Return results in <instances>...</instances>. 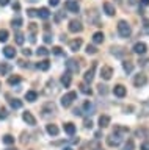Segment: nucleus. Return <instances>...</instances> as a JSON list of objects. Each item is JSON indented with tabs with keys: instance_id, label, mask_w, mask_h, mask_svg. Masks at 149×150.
Here are the masks:
<instances>
[{
	"instance_id": "f257e3e1",
	"label": "nucleus",
	"mask_w": 149,
	"mask_h": 150,
	"mask_svg": "<svg viewBox=\"0 0 149 150\" xmlns=\"http://www.w3.org/2000/svg\"><path fill=\"white\" fill-rule=\"evenodd\" d=\"M118 33L121 38H129L130 33H132V28L125 21H119L118 22Z\"/></svg>"
},
{
	"instance_id": "f03ea898",
	"label": "nucleus",
	"mask_w": 149,
	"mask_h": 150,
	"mask_svg": "<svg viewBox=\"0 0 149 150\" xmlns=\"http://www.w3.org/2000/svg\"><path fill=\"white\" fill-rule=\"evenodd\" d=\"M86 19H88V22L91 23V25H94V27H101V21H99V13L96 11V9H88V14H86Z\"/></svg>"
},
{
	"instance_id": "7ed1b4c3",
	"label": "nucleus",
	"mask_w": 149,
	"mask_h": 150,
	"mask_svg": "<svg viewBox=\"0 0 149 150\" xmlns=\"http://www.w3.org/2000/svg\"><path fill=\"white\" fill-rule=\"evenodd\" d=\"M77 98V92H74V91H71V92H68V94H64V96L61 97V105H63V108H68V106H71L72 105V102Z\"/></svg>"
},
{
	"instance_id": "20e7f679",
	"label": "nucleus",
	"mask_w": 149,
	"mask_h": 150,
	"mask_svg": "<svg viewBox=\"0 0 149 150\" xmlns=\"http://www.w3.org/2000/svg\"><path fill=\"white\" fill-rule=\"evenodd\" d=\"M121 141H123V136L116 134V133H111L107 136V144L110 145V147H118L121 144Z\"/></svg>"
},
{
	"instance_id": "39448f33",
	"label": "nucleus",
	"mask_w": 149,
	"mask_h": 150,
	"mask_svg": "<svg viewBox=\"0 0 149 150\" xmlns=\"http://www.w3.org/2000/svg\"><path fill=\"white\" fill-rule=\"evenodd\" d=\"M66 69H68L69 74H78V70H80V66L77 64L76 59L69 58V59L66 61Z\"/></svg>"
},
{
	"instance_id": "423d86ee",
	"label": "nucleus",
	"mask_w": 149,
	"mask_h": 150,
	"mask_svg": "<svg viewBox=\"0 0 149 150\" xmlns=\"http://www.w3.org/2000/svg\"><path fill=\"white\" fill-rule=\"evenodd\" d=\"M148 83V77L144 74H138V75H135V78H133V84L137 88H143L144 84Z\"/></svg>"
},
{
	"instance_id": "0eeeda50",
	"label": "nucleus",
	"mask_w": 149,
	"mask_h": 150,
	"mask_svg": "<svg viewBox=\"0 0 149 150\" xmlns=\"http://www.w3.org/2000/svg\"><path fill=\"white\" fill-rule=\"evenodd\" d=\"M82 30H83V25L78 21L74 19V21L69 22V31H71V33H80Z\"/></svg>"
},
{
	"instance_id": "6e6552de",
	"label": "nucleus",
	"mask_w": 149,
	"mask_h": 150,
	"mask_svg": "<svg viewBox=\"0 0 149 150\" xmlns=\"http://www.w3.org/2000/svg\"><path fill=\"white\" fill-rule=\"evenodd\" d=\"M43 112H44V116L57 112V106H55V103H53V102H47V103L43 106Z\"/></svg>"
},
{
	"instance_id": "1a4fd4ad",
	"label": "nucleus",
	"mask_w": 149,
	"mask_h": 150,
	"mask_svg": "<svg viewBox=\"0 0 149 150\" xmlns=\"http://www.w3.org/2000/svg\"><path fill=\"white\" fill-rule=\"evenodd\" d=\"M22 119H24V122H27V125H31V127L36 125V119L30 111H25L24 114H22Z\"/></svg>"
},
{
	"instance_id": "9d476101",
	"label": "nucleus",
	"mask_w": 149,
	"mask_h": 150,
	"mask_svg": "<svg viewBox=\"0 0 149 150\" xmlns=\"http://www.w3.org/2000/svg\"><path fill=\"white\" fill-rule=\"evenodd\" d=\"M94 69H96V63L91 66V69H88L85 75H83V80H85V83H91L93 78H94Z\"/></svg>"
},
{
	"instance_id": "9b49d317",
	"label": "nucleus",
	"mask_w": 149,
	"mask_h": 150,
	"mask_svg": "<svg viewBox=\"0 0 149 150\" xmlns=\"http://www.w3.org/2000/svg\"><path fill=\"white\" fill-rule=\"evenodd\" d=\"M111 75H113V69H111L110 66H104V67L101 69V77L104 80H110Z\"/></svg>"
},
{
	"instance_id": "f8f14e48",
	"label": "nucleus",
	"mask_w": 149,
	"mask_h": 150,
	"mask_svg": "<svg viewBox=\"0 0 149 150\" xmlns=\"http://www.w3.org/2000/svg\"><path fill=\"white\" fill-rule=\"evenodd\" d=\"M66 9L71 13H78L80 11V6H78L77 2H74V0H68L66 2Z\"/></svg>"
},
{
	"instance_id": "ddd939ff",
	"label": "nucleus",
	"mask_w": 149,
	"mask_h": 150,
	"mask_svg": "<svg viewBox=\"0 0 149 150\" xmlns=\"http://www.w3.org/2000/svg\"><path fill=\"white\" fill-rule=\"evenodd\" d=\"M146 44H144V42H137V44L133 45V52L135 53H138V55H144L146 53Z\"/></svg>"
},
{
	"instance_id": "4468645a",
	"label": "nucleus",
	"mask_w": 149,
	"mask_h": 150,
	"mask_svg": "<svg viewBox=\"0 0 149 150\" xmlns=\"http://www.w3.org/2000/svg\"><path fill=\"white\" fill-rule=\"evenodd\" d=\"M80 47H82V39H80V38H77V39H74V41L69 42V49H71L72 52H77Z\"/></svg>"
},
{
	"instance_id": "2eb2a0df",
	"label": "nucleus",
	"mask_w": 149,
	"mask_h": 150,
	"mask_svg": "<svg viewBox=\"0 0 149 150\" xmlns=\"http://www.w3.org/2000/svg\"><path fill=\"white\" fill-rule=\"evenodd\" d=\"M3 55H5L6 58H14V56H16V50H14V47L6 45L5 49H3Z\"/></svg>"
},
{
	"instance_id": "dca6fc26",
	"label": "nucleus",
	"mask_w": 149,
	"mask_h": 150,
	"mask_svg": "<svg viewBox=\"0 0 149 150\" xmlns=\"http://www.w3.org/2000/svg\"><path fill=\"white\" fill-rule=\"evenodd\" d=\"M113 92H115L116 97H124L125 96V88L123 86V84H116L115 89H113Z\"/></svg>"
},
{
	"instance_id": "f3484780",
	"label": "nucleus",
	"mask_w": 149,
	"mask_h": 150,
	"mask_svg": "<svg viewBox=\"0 0 149 150\" xmlns=\"http://www.w3.org/2000/svg\"><path fill=\"white\" fill-rule=\"evenodd\" d=\"M46 131H47L50 136H57V134L60 133L58 127H57V125H53V124H49L47 127H46Z\"/></svg>"
},
{
	"instance_id": "a211bd4d",
	"label": "nucleus",
	"mask_w": 149,
	"mask_h": 150,
	"mask_svg": "<svg viewBox=\"0 0 149 150\" xmlns=\"http://www.w3.org/2000/svg\"><path fill=\"white\" fill-rule=\"evenodd\" d=\"M83 112H86V114H94V106H93V103L90 100H86L83 103Z\"/></svg>"
},
{
	"instance_id": "6ab92c4d",
	"label": "nucleus",
	"mask_w": 149,
	"mask_h": 150,
	"mask_svg": "<svg viewBox=\"0 0 149 150\" xmlns=\"http://www.w3.org/2000/svg\"><path fill=\"white\" fill-rule=\"evenodd\" d=\"M104 11H105L107 16H113V14H115V6L110 2H105L104 3Z\"/></svg>"
},
{
	"instance_id": "aec40b11",
	"label": "nucleus",
	"mask_w": 149,
	"mask_h": 150,
	"mask_svg": "<svg viewBox=\"0 0 149 150\" xmlns=\"http://www.w3.org/2000/svg\"><path fill=\"white\" fill-rule=\"evenodd\" d=\"M64 131L69 134V136H74L76 134V125L71 124V122H68V124H64Z\"/></svg>"
},
{
	"instance_id": "412c9836",
	"label": "nucleus",
	"mask_w": 149,
	"mask_h": 150,
	"mask_svg": "<svg viewBox=\"0 0 149 150\" xmlns=\"http://www.w3.org/2000/svg\"><path fill=\"white\" fill-rule=\"evenodd\" d=\"M11 69H13V66H11V64H8V63H2V64H0V74H2V75L10 74V72H11Z\"/></svg>"
},
{
	"instance_id": "4be33fe9",
	"label": "nucleus",
	"mask_w": 149,
	"mask_h": 150,
	"mask_svg": "<svg viewBox=\"0 0 149 150\" xmlns=\"http://www.w3.org/2000/svg\"><path fill=\"white\" fill-rule=\"evenodd\" d=\"M93 42H94V44H102V42H104V33L102 31L94 33V35H93Z\"/></svg>"
},
{
	"instance_id": "5701e85b",
	"label": "nucleus",
	"mask_w": 149,
	"mask_h": 150,
	"mask_svg": "<svg viewBox=\"0 0 149 150\" xmlns=\"http://www.w3.org/2000/svg\"><path fill=\"white\" fill-rule=\"evenodd\" d=\"M113 133L119 134V136H124V134L129 133V128H127V127H119V125H116L115 130H113Z\"/></svg>"
},
{
	"instance_id": "b1692460",
	"label": "nucleus",
	"mask_w": 149,
	"mask_h": 150,
	"mask_svg": "<svg viewBox=\"0 0 149 150\" xmlns=\"http://www.w3.org/2000/svg\"><path fill=\"white\" fill-rule=\"evenodd\" d=\"M110 125V117L108 116H101L99 117V127L101 128H105V127Z\"/></svg>"
},
{
	"instance_id": "393cba45",
	"label": "nucleus",
	"mask_w": 149,
	"mask_h": 150,
	"mask_svg": "<svg viewBox=\"0 0 149 150\" xmlns=\"http://www.w3.org/2000/svg\"><path fill=\"white\" fill-rule=\"evenodd\" d=\"M36 98H38V92L36 91H29L25 94V100L27 102H35Z\"/></svg>"
},
{
	"instance_id": "a878e982",
	"label": "nucleus",
	"mask_w": 149,
	"mask_h": 150,
	"mask_svg": "<svg viewBox=\"0 0 149 150\" xmlns=\"http://www.w3.org/2000/svg\"><path fill=\"white\" fill-rule=\"evenodd\" d=\"M61 83H63V86H64V88H69V84H71V74H69V72L63 74V77H61Z\"/></svg>"
},
{
	"instance_id": "bb28decb",
	"label": "nucleus",
	"mask_w": 149,
	"mask_h": 150,
	"mask_svg": "<svg viewBox=\"0 0 149 150\" xmlns=\"http://www.w3.org/2000/svg\"><path fill=\"white\" fill-rule=\"evenodd\" d=\"M36 67H38L39 70H49V67H50V61H49V59L41 61V63L36 64Z\"/></svg>"
},
{
	"instance_id": "cd10ccee",
	"label": "nucleus",
	"mask_w": 149,
	"mask_h": 150,
	"mask_svg": "<svg viewBox=\"0 0 149 150\" xmlns=\"http://www.w3.org/2000/svg\"><path fill=\"white\" fill-rule=\"evenodd\" d=\"M10 106L13 108V110H19V108H22V102L19 100V98H11Z\"/></svg>"
},
{
	"instance_id": "c85d7f7f",
	"label": "nucleus",
	"mask_w": 149,
	"mask_h": 150,
	"mask_svg": "<svg viewBox=\"0 0 149 150\" xmlns=\"http://www.w3.org/2000/svg\"><path fill=\"white\" fill-rule=\"evenodd\" d=\"M14 39H16V42H17L19 45H22V44H24V41H25L24 33H22V31H16V33H14Z\"/></svg>"
},
{
	"instance_id": "c756f323",
	"label": "nucleus",
	"mask_w": 149,
	"mask_h": 150,
	"mask_svg": "<svg viewBox=\"0 0 149 150\" xmlns=\"http://www.w3.org/2000/svg\"><path fill=\"white\" fill-rule=\"evenodd\" d=\"M111 53L115 56H118V58H123L124 56V50L121 49V47H111Z\"/></svg>"
},
{
	"instance_id": "7c9ffc66",
	"label": "nucleus",
	"mask_w": 149,
	"mask_h": 150,
	"mask_svg": "<svg viewBox=\"0 0 149 150\" xmlns=\"http://www.w3.org/2000/svg\"><path fill=\"white\" fill-rule=\"evenodd\" d=\"M38 16L41 17V19H49L50 17V11L47 8H41L39 11H38Z\"/></svg>"
},
{
	"instance_id": "2f4dec72",
	"label": "nucleus",
	"mask_w": 149,
	"mask_h": 150,
	"mask_svg": "<svg viewBox=\"0 0 149 150\" xmlns=\"http://www.w3.org/2000/svg\"><path fill=\"white\" fill-rule=\"evenodd\" d=\"M78 88H80V91H82L83 94H86V96H91V94H93V91H91V88L88 86L86 83H82V84H80V86H78Z\"/></svg>"
},
{
	"instance_id": "473e14b6",
	"label": "nucleus",
	"mask_w": 149,
	"mask_h": 150,
	"mask_svg": "<svg viewBox=\"0 0 149 150\" xmlns=\"http://www.w3.org/2000/svg\"><path fill=\"white\" fill-rule=\"evenodd\" d=\"M123 67H124V70H125L127 74H130V72L133 70V64L130 63V61H124V63H123Z\"/></svg>"
},
{
	"instance_id": "72a5a7b5",
	"label": "nucleus",
	"mask_w": 149,
	"mask_h": 150,
	"mask_svg": "<svg viewBox=\"0 0 149 150\" xmlns=\"http://www.w3.org/2000/svg\"><path fill=\"white\" fill-rule=\"evenodd\" d=\"M3 142H5L6 145L14 144V136H11V134H5V136H3Z\"/></svg>"
},
{
	"instance_id": "f704fd0d",
	"label": "nucleus",
	"mask_w": 149,
	"mask_h": 150,
	"mask_svg": "<svg viewBox=\"0 0 149 150\" xmlns=\"http://www.w3.org/2000/svg\"><path fill=\"white\" fill-rule=\"evenodd\" d=\"M8 36H10L8 30H0V42H6L8 41Z\"/></svg>"
},
{
	"instance_id": "c9c22d12",
	"label": "nucleus",
	"mask_w": 149,
	"mask_h": 150,
	"mask_svg": "<svg viewBox=\"0 0 149 150\" xmlns=\"http://www.w3.org/2000/svg\"><path fill=\"white\" fill-rule=\"evenodd\" d=\"M8 83H10L11 86H13V84H19V83H21V77H17V75H13V77L8 78Z\"/></svg>"
},
{
	"instance_id": "e433bc0d",
	"label": "nucleus",
	"mask_w": 149,
	"mask_h": 150,
	"mask_svg": "<svg viewBox=\"0 0 149 150\" xmlns=\"http://www.w3.org/2000/svg\"><path fill=\"white\" fill-rule=\"evenodd\" d=\"M11 23H13V27H16V28H19V27H22V17H19V16H16L14 19L11 21Z\"/></svg>"
},
{
	"instance_id": "4c0bfd02",
	"label": "nucleus",
	"mask_w": 149,
	"mask_h": 150,
	"mask_svg": "<svg viewBox=\"0 0 149 150\" xmlns=\"http://www.w3.org/2000/svg\"><path fill=\"white\" fill-rule=\"evenodd\" d=\"M36 55H38V56H47L49 55V50L46 49V47H39V49L36 50Z\"/></svg>"
},
{
	"instance_id": "58836bf2",
	"label": "nucleus",
	"mask_w": 149,
	"mask_h": 150,
	"mask_svg": "<svg viewBox=\"0 0 149 150\" xmlns=\"http://www.w3.org/2000/svg\"><path fill=\"white\" fill-rule=\"evenodd\" d=\"M86 53H88V55H94V53H97V49H96L94 45H90V44H88V45H86Z\"/></svg>"
},
{
	"instance_id": "ea45409f",
	"label": "nucleus",
	"mask_w": 149,
	"mask_h": 150,
	"mask_svg": "<svg viewBox=\"0 0 149 150\" xmlns=\"http://www.w3.org/2000/svg\"><path fill=\"white\" fill-rule=\"evenodd\" d=\"M8 117V110L6 108H0V120H5Z\"/></svg>"
},
{
	"instance_id": "a19ab883",
	"label": "nucleus",
	"mask_w": 149,
	"mask_h": 150,
	"mask_svg": "<svg viewBox=\"0 0 149 150\" xmlns=\"http://www.w3.org/2000/svg\"><path fill=\"white\" fill-rule=\"evenodd\" d=\"M86 149H88V150H99V142H97V141H94V142H90Z\"/></svg>"
},
{
	"instance_id": "79ce46f5",
	"label": "nucleus",
	"mask_w": 149,
	"mask_h": 150,
	"mask_svg": "<svg viewBox=\"0 0 149 150\" xmlns=\"http://www.w3.org/2000/svg\"><path fill=\"white\" fill-rule=\"evenodd\" d=\"M124 150H133V139H127V142L124 144Z\"/></svg>"
},
{
	"instance_id": "37998d69",
	"label": "nucleus",
	"mask_w": 149,
	"mask_h": 150,
	"mask_svg": "<svg viewBox=\"0 0 149 150\" xmlns=\"http://www.w3.org/2000/svg\"><path fill=\"white\" fill-rule=\"evenodd\" d=\"M97 88H99V94H101V96H105V94L108 92V89H107V86H105V84H102V83H101Z\"/></svg>"
},
{
	"instance_id": "c03bdc74",
	"label": "nucleus",
	"mask_w": 149,
	"mask_h": 150,
	"mask_svg": "<svg viewBox=\"0 0 149 150\" xmlns=\"http://www.w3.org/2000/svg\"><path fill=\"white\" fill-rule=\"evenodd\" d=\"M143 31L146 35H149V19H144L143 21Z\"/></svg>"
},
{
	"instance_id": "a18cd8bd",
	"label": "nucleus",
	"mask_w": 149,
	"mask_h": 150,
	"mask_svg": "<svg viewBox=\"0 0 149 150\" xmlns=\"http://www.w3.org/2000/svg\"><path fill=\"white\" fill-rule=\"evenodd\" d=\"M52 53H53V55H57V56L63 55V50H61V47H53V49H52Z\"/></svg>"
},
{
	"instance_id": "49530a36",
	"label": "nucleus",
	"mask_w": 149,
	"mask_h": 150,
	"mask_svg": "<svg viewBox=\"0 0 149 150\" xmlns=\"http://www.w3.org/2000/svg\"><path fill=\"white\" fill-rule=\"evenodd\" d=\"M63 17H64V11H58L57 14H55V22H60Z\"/></svg>"
},
{
	"instance_id": "de8ad7c7",
	"label": "nucleus",
	"mask_w": 149,
	"mask_h": 150,
	"mask_svg": "<svg viewBox=\"0 0 149 150\" xmlns=\"http://www.w3.org/2000/svg\"><path fill=\"white\" fill-rule=\"evenodd\" d=\"M27 14H29L30 17H36V16H38V11H36V9H29Z\"/></svg>"
},
{
	"instance_id": "09e8293b",
	"label": "nucleus",
	"mask_w": 149,
	"mask_h": 150,
	"mask_svg": "<svg viewBox=\"0 0 149 150\" xmlns=\"http://www.w3.org/2000/svg\"><path fill=\"white\" fill-rule=\"evenodd\" d=\"M30 31H31V35L36 33V23H30Z\"/></svg>"
},
{
	"instance_id": "8fccbe9b",
	"label": "nucleus",
	"mask_w": 149,
	"mask_h": 150,
	"mask_svg": "<svg viewBox=\"0 0 149 150\" xmlns=\"http://www.w3.org/2000/svg\"><path fill=\"white\" fill-rule=\"evenodd\" d=\"M141 150H149V141H146V142L141 144Z\"/></svg>"
},
{
	"instance_id": "3c124183",
	"label": "nucleus",
	"mask_w": 149,
	"mask_h": 150,
	"mask_svg": "<svg viewBox=\"0 0 149 150\" xmlns=\"http://www.w3.org/2000/svg\"><path fill=\"white\" fill-rule=\"evenodd\" d=\"M85 127H86V128H91V127H93V122H91L90 119H85Z\"/></svg>"
},
{
	"instance_id": "603ef678",
	"label": "nucleus",
	"mask_w": 149,
	"mask_h": 150,
	"mask_svg": "<svg viewBox=\"0 0 149 150\" xmlns=\"http://www.w3.org/2000/svg\"><path fill=\"white\" fill-rule=\"evenodd\" d=\"M49 3L52 5V6H57V5L60 3V0H49Z\"/></svg>"
},
{
	"instance_id": "864d4df0",
	"label": "nucleus",
	"mask_w": 149,
	"mask_h": 150,
	"mask_svg": "<svg viewBox=\"0 0 149 150\" xmlns=\"http://www.w3.org/2000/svg\"><path fill=\"white\" fill-rule=\"evenodd\" d=\"M13 9H16V11H19V9H21V5L17 3V2H16V3H13Z\"/></svg>"
},
{
	"instance_id": "5fc2aeb1",
	"label": "nucleus",
	"mask_w": 149,
	"mask_h": 150,
	"mask_svg": "<svg viewBox=\"0 0 149 150\" xmlns=\"http://www.w3.org/2000/svg\"><path fill=\"white\" fill-rule=\"evenodd\" d=\"M44 41L47 42V44H49V42H52V38H50V35H46V36H44Z\"/></svg>"
},
{
	"instance_id": "6e6d98bb",
	"label": "nucleus",
	"mask_w": 149,
	"mask_h": 150,
	"mask_svg": "<svg viewBox=\"0 0 149 150\" xmlns=\"http://www.w3.org/2000/svg\"><path fill=\"white\" fill-rule=\"evenodd\" d=\"M22 53H24L25 56H30V55H31V52H30V49H25V50H22Z\"/></svg>"
},
{
	"instance_id": "4d7b16f0",
	"label": "nucleus",
	"mask_w": 149,
	"mask_h": 150,
	"mask_svg": "<svg viewBox=\"0 0 149 150\" xmlns=\"http://www.w3.org/2000/svg\"><path fill=\"white\" fill-rule=\"evenodd\" d=\"M8 3H10V0H0V5H2V6H6Z\"/></svg>"
},
{
	"instance_id": "13d9d810",
	"label": "nucleus",
	"mask_w": 149,
	"mask_h": 150,
	"mask_svg": "<svg viewBox=\"0 0 149 150\" xmlns=\"http://www.w3.org/2000/svg\"><path fill=\"white\" fill-rule=\"evenodd\" d=\"M140 2H141L143 6H148V5H149V0H140Z\"/></svg>"
},
{
	"instance_id": "bf43d9fd",
	"label": "nucleus",
	"mask_w": 149,
	"mask_h": 150,
	"mask_svg": "<svg viewBox=\"0 0 149 150\" xmlns=\"http://www.w3.org/2000/svg\"><path fill=\"white\" fill-rule=\"evenodd\" d=\"M74 114H76V116H82V110H74Z\"/></svg>"
},
{
	"instance_id": "052dcab7",
	"label": "nucleus",
	"mask_w": 149,
	"mask_h": 150,
	"mask_svg": "<svg viewBox=\"0 0 149 150\" xmlns=\"http://www.w3.org/2000/svg\"><path fill=\"white\" fill-rule=\"evenodd\" d=\"M127 2H129V5H135V3H137V0H127Z\"/></svg>"
},
{
	"instance_id": "680f3d73",
	"label": "nucleus",
	"mask_w": 149,
	"mask_h": 150,
	"mask_svg": "<svg viewBox=\"0 0 149 150\" xmlns=\"http://www.w3.org/2000/svg\"><path fill=\"white\" fill-rule=\"evenodd\" d=\"M63 150H72V149H71V147H64Z\"/></svg>"
},
{
	"instance_id": "e2e57ef3",
	"label": "nucleus",
	"mask_w": 149,
	"mask_h": 150,
	"mask_svg": "<svg viewBox=\"0 0 149 150\" xmlns=\"http://www.w3.org/2000/svg\"><path fill=\"white\" fill-rule=\"evenodd\" d=\"M5 150H16V149H11V147H8V149H5Z\"/></svg>"
},
{
	"instance_id": "0e129e2a",
	"label": "nucleus",
	"mask_w": 149,
	"mask_h": 150,
	"mask_svg": "<svg viewBox=\"0 0 149 150\" xmlns=\"http://www.w3.org/2000/svg\"><path fill=\"white\" fill-rule=\"evenodd\" d=\"M0 86H2V84H0Z\"/></svg>"
},
{
	"instance_id": "69168bd1",
	"label": "nucleus",
	"mask_w": 149,
	"mask_h": 150,
	"mask_svg": "<svg viewBox=\"0 0 149 150\" xmlns=\"http://www.w3.org/2000/svg\"><path fill=\"white\" fill-rule=\"evenodd\" d=\"M99 150H101V149H99Z\"/></svg>"
}]
</instances>
